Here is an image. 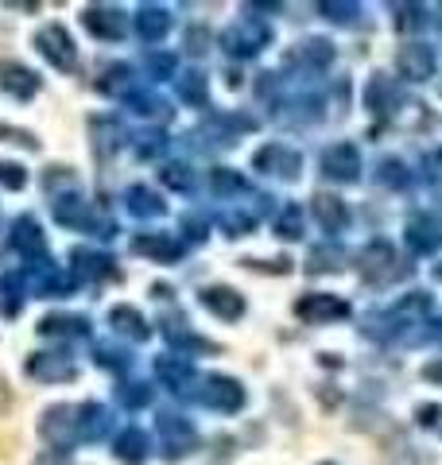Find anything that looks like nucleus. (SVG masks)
<instances>
[{
  "label": "nucleus",
  "mask_w": 442,
  "mask_h": 465,
  "mask_svg": "<svg viewBox=\"0 0 442 465\" xmlns=\"http://www.w3.org/2000/svg\"><path fill=\"white\" fill-rule=\"evenodd\" d=\"M287 63H299V66H315V70H322V66H330V63H334V47H330L326 39H303L299 47L287 54Z\"/></svg>",
  "instance_id": "34"
},
{
  "label": "nucleus",
  "mask_w": 442,
  "mask_h": 465,
  "mask_svg": "<svg viewBox=\"0 0 442 465\" xmlns=\"http://www.w3.org/2000/svg\"><path fill=\"white\" fill-rule=\"evenodd\" d=\"M43 78L32 66L16 63V58H0V94H8L12 101H32L39 94Z\"/></svg>",
  "instance_id": "12"
},
{
  "label": "nucleus",
  "mask_w": 442,
  "mask_h": 465,
  "mask_svg": "<svg viewBox=\"0 0 442 465\" xmlns=\"http://www.w3.org/2000/svg\"><path fill=\"white\" fill-rule=\"evenodd\" d=\"M311 210L318 217V225L326 229V232H342L349 225V210H346V202L337 198V194H326V191H318L311 198Z\"/></svg>",
  "instance_id": "30"
},
{
  "label": "nucleus",
  "mask_w": 442,
  "mask_h": 465,
  "mask_svg": "<svg viewBox=\"0 0 442 465\" xmlns=\"http://www.w3.org/2000/svg\"><path fill=\"white\" fill-rule=\"evenodd\" d=\"M147 454H152V439H147V430H140V427H125L113 439V458L121 465H144Z\"/></svg>",
  "instance_id": "25"
},
{
  "label": "nucleus",
  "mask_w": 442,
  "mask_h": 465,
  "mask_svg": "<svg viewBox=\"0 0 442 465\" xmlns=\"http://www.w3.org/2000/svg\"><path fill=\"white\" fill-rule=\"evenodd\" d=\"M125 206H128L132 217H140V222H156V217H164V213H167V202L159 198L152 186H140V183L125 191Z\"/></svg>",
  "instance_id": "29"
},
{
  "label": "nucleus",
  "mask_w": 442,
  "mask_h": 465,
  "mask_svg": "<svg viewBox=\"0 0 442 465\" xmlns=\"http://www.w3.org/2000/svg\"><path fill=\"white\" fill-rule=\"evenodd\" d=\"M400 272H404L400 256H396V249L388 241L365 244V252H361V280H368V283H392Z\"/></svg>",
  "instance_id": "10"
},
{
  "label": "nucleus",
  "mask_w": 442,
  "mask_h": 465,
  "mask_svg": "<svg viewBox=\"0 0 442 465\" xmlns=\"http://www.w3.org/2000/svg\"><path fill=\"white\" fill-rule=\"evenodd\" d=\"M404 237H407V249L416 256H431L442 244V229L431 213H411L407 225H404Z\"/></svg>",
  "instance_id": "19"
},
{
  "label": "nucleus",
  "mask_w": 442,
  "mask_h": 465,
  "mask_svg": "<svg viewBox=\"0 0 442 465\" xmlns=\"http://www.w3.org/2000/svg\"><path fill=\"white\" fill-rule=\"evenodd\" d=\"M322 174L334 183H353L361 174V152L353 143H330L322 152Z\"/></svg>",
  "instance_id": "17"
},
{
  "label": "nucleus",
  "mask_w": 442,
  "mask_h": 465,
  "mask_svg": "<svg viewBox=\"0 0 442 465\" xmlns=\"http://www.w3.org/2000/svg\"><path fill=\"white\" fill-rule=\"evenodd\" d=\"M318 465H334V461H318Z\"/></svg>",
  "instance_id": "59"
},
{
  "label": "nucleus",
  "mask_w": 442,
  "mask_h": 465,
  "mask_svg": "<svg viewBox=\"0 0 442 465\" xmlns=\"http://www.w3.org/2000/svg\"><path fill=\"white\" fill-rule=\"evenodd\" d=\"M113 430V411L105 403H82L78 407V439L82 442H105V434Z\"/></svg>",
  "instance_id": "22"
},
{
  "label": "nucleus",
  "mask_w": 442,
  "mask_h": 465,
  "mask_svg": "<svg viewBox=\"0 0 442 465\" xmlns=\"http://www.w3.org/2000/svg\"><path fill=\"white\" fill-rule=\"evenodd\" d=\"M132 27H136V35L144 43H159L171 32V12L164 5H140L136 16H132Z\"/></svg>",
  "instance_id": "27"
},
{
  "label": "nucleus",
  "mask_w": 442,
  "mask_h": 465,
  "mask_svg": "<svg viewBox=\"0 0 442 465\" xmlns=\"http://www.w3.org/2000/svg\"><path fill=\"white\" fill-rule=\"evenodd\" d=\"M8 241H12V252H20L24 260H43V264H47V237H43V225L32 213H24L12 222Z\"/></svg>",
  "instance_id": "13"
},
{
  "label": "nucleus",
  "mask_w": 442,
  "mask_h": 465,
  "mask_svg": "<svg viewBox=\"0 0 442 465\" xmlns=\"http://www.w3.org/2000/svg\"><path fill=\"white\" fill-rule=\"evenodd\" d=\"M167 152V136L164 133H144L136 136V155L140 159H156V155H164Z\"/></svg>",
  "instance_id": "50"
},
{
  "label": "nucleus",
  "mask_w": 442,
  "mask_h": 465,
  "mask_svg": "<svg viewBox=\"0 0 442 465\" xmlns=\"http://www.w3.org/2000/svg\"><path fill=\"white\" fill-rule=\"evenodd\" d=\"M438 415H442V407H435V403H431V407H419V423H423V427H435Z\"/></svg>",
  "instance_id": "56"
},
{
  "label": "nucleus",
  "mask_w": 442,
  "mask_h": 465,
  "mask_svg": "<svg viewBox=\"0 0 442 465\" xmlns=\"http://www.w3.org/2000/svg\"><path fill=\"white\" fill-rule=\"evenodd\" d=\"M210 191L217 198H237L248 191V183H245V174L241 171H233V167H214L210 171Z\"/></svg>",
  "instance_id": "37"
},
{
  "label": "nucleus",
  "mask_w": 442,
  "mask_h": 465,
  "mask_svg": "<svg viewBox=\"0 0 442 465\" xmlns=\"http://www.w3.org/2000/svg\"><path fill=\"white\" fill-rule=\"evenodd\" d=\"M132 16L116 5H85L82 8V27L101 43H121L128 35Z\"/></svg>",
  "instance_id": "6"
},
{
  "label": "nucleus",
  "mask_w": 442,
  "mask_h": 465,
  "mask_svg": "<svg viewBox=\"0 0 442 465\" xmlns=\"http://www.w3.org/2000/svg\"><path fill=\"white\" fill-rule=\"evenodd\" d=\"M35 51L63 74H74V66H78V47H74V35L63 24H43L35 32Z\"/></svg>",
  "instance_id": "5"
},
{
  "label": "nucleus",
  "mask_w": 442,
  "mask_h": 465,
  "mask_svg": "<svg viewBox=\"0 0 442 465\" xmlns=\"http://www.w3.org/2000/svg\"><path fill=\"white\" fill-rule=\"evenodd\" d=\"M116 403L128 407V411H140V407L152 403V384H144V381H125L121 388H116Z\"/></svg>",
  "instance_id": "39"
},
{
  "label": "nucleus",
  "mask_w": 442,
  "mask_h": 465,
  "mask_svg": "<svg viewBox=\"0 0 442 465\" xmlns=\"http://www.w3.org/2000/svg\"><path fill=\"white\" fill-rule=\"evenodd\" d=\"M435 47H427V43H407L396 54V70H400L404 82H427L435 74Z\"/></svg>",
  "instance_id": "18"
},
{
  "label": "nucleus",
  "mask_w": 442,
  "mask_h": 465,
  "mask_svg": "<svg viewBox=\"0 0 442 465\" xmlns=\"http://www.w3.org/2000/svg\"><path fill=\"white\" fill-rule=\"evenodd\" d=\"M276 237H284V241H299L303 237V206H284L276 217Z\"/></svg>",
  "instance_id": "41"
},
{
  "label": "nucleus",
  "mask_w": 442,
  "mask_h": 465,
  "mask_svg": "<svg viewBox=\"0 0 442 465\" xmlns=\"http://www.w3.org/2000/svg\"><path fill=\"white\" fill-rule=\"evenodd\" d=\"M39 338H66V341H82V338H90V330L94 322L85 314H43L39 318Z\"/></svg>",
  "instance_id": "20"
},
{
  "label": "nucleus",
  "mask_w": 442,
  "mask_h": 465,
  "mask_svg": "<svg viewBox=\"0 0 442 465\" xmlns=\"http://www.w3.org/2000/svg\"><path fill=\"white\" fill-rule=\"evenodd\" d=\"M132 252L156 260V264H179L186 249H183V241L167 237V232H136L132 237Z\"/></svg>",
  "instance_id": "16"
},
{
  "label": "nucleus",
  "mask_w": 442,
  "mask_h": 465,
  "mask_svg": "<svg viewBox=\"0 0 442 465\" xmlns=\"http://www.w3.org/2000/svg\"><path fill=\"white\" fill-rule=\"evenodd\" d=\"M0 186H5V191H24L27 186V167L12 163V159H0Z\"/></svg>",
  "instance_id": "47"
},
{
  "label": "nucleus",
  "mask_w": 442,
  "mask_h": 465,
  "mask_svg": "<svg viewBox=\"0 0 442 465\" xmlns=\"http://www.w3.org/2000/svg\"><path fill=\"white\" fill-rule=\"evenodd\" d=\"M90 136H94V155L97 159H109L128 140L116 116H94V121H90Z\"/></svg>",
  "instance_id": "28"
},
{
  "label": "nucleus",
  "mask_w": 442,
  "mask_h": 465,
  "mask_svg": "<svg viewBox=\"0 0 442 465\" xmlns=\"http://www.w3.org/2000/svg\"><path fill=\"white\" fill-rule=\"evenodd\" d=\"M136 70H132L128 63H113L101 70V78H97V94H105V97H128V94H136Z\"/></svg>",
  "instance_id": "32"
},
{
  "label": "nucleus",
  "mask_w": 442,
  "mask_h": 465,
  "mask_svg": "<svg viewBox=\"0 0 442 465\" xmlns=\"http://www.w3.org/2000/svg\"><path fill=\"white\" fill-rule=\"evenodd\" d=\"M268 43H272V27L256 16H245L221 32V51L233 54V58H256Z\"/></svg>",
  "instance_id": "2"
},
{
  "label": "nucleus",
  "mask_w": 442,
  "mask_h": 465,
  "mask_svg": "<svg viewBox=\"0 0 442 465\" xmlns=\"http://www.w3.org/2000/svg\"><path fill=\"white\" fill-rule=\"evenodd\" d=\"M156 376L175 396H183V391L195 384V365H190V357H183V353H164V357H156Z\"/></svg>",
  "instance_id": "23"
},
{
  "label": "nucleus",
  "mask_w": 442,
  "mask_h": 465,
  "mask_svg": "<svg viewBox=\"0 0 442 465\" xmlns=\"http://www.w3.org/2000/svg\"><path fill=\"white\" fill-rule=\"evenodd\" d=\"M24 299H27V272H5L0 275V314L20 318Z\"/></svg>",
  "instance_id": "31"
},
{
  "label": "nucleus",
  "mask_w": 442,
  "mask_h": 465,
  "mask_svg": "<svg viewBox=\"0 0 442 465\" xmlns=\"http://www.w3.org/2000/svg\"><path fill=\"white\" fill-rule=\"evenodd\" d=\"M70 272L74 280H90V283L116 280V260L101 249H70Z\"/></svg>",
  "instance_id": "15"
},
{
  "label": "nucleus",
  "mask_w": 442,
  "mask_h": 465,
  "mask_svg": "<svg viewBox=\"0 0 442 465\" xmlns=\"http://www.w3.org/2000/svg\"><path fill=\"white\" fill-rule=\"evenodd\" d=\"M377 179L380 183H385V186H396V191H400V186H407V179H411V174H407V167H404V159H380V163H377Z\"/></svg>",
  "instance_id": "46"
},
{
  "label": "nucleus",
  "mask_w": 442,
  "mask_h": 465,
  "mask_svg": "<svg viewBox=\"0 0 442 465\" xmlns=\"http://www.w3.org/2000/svg\"><path fill=\"white\" fill-rule=\"evenodd\" d=\"M198 302L214 318H221V322H237V318H245V295H241V291H233V287H226V283L202 287L198 291Z\"/></svg>",
  "instance_id": "14"
},
{
  "label": "nucleus",
  "mask_w": 442,
  "mask_h": 465,
  "mask_svg": "<svg viewBox=\"0 0 442 465\" xmlns=\"http://www.w3.org/2000/svg\"><path fill=\"white\" fill-rule=\"evenodd\" d=\"M32 465H74V461H70V454H58V450H43Z\"/></svg>",
  "instance_id": "55"
},
{
  "label": "nucleus",
  "mask_w": 442,
  "mask_h": 465,
  "mask_svg": "<svg viewBox=\"0 0 442 465\" xmlns=\"http://www.w3.org/2000/svg\"><path fill=\"white\" fill-rule=\"evenodd\" d=\"M396 12V27H400V32H416V27H423V12L427 8H419V5H396L392 8Z\"/></svg>",
  "instance_id": "48"
},
{
  "label": "nucleus",
  "mask_w": 442,
  "mask_h": 465,
  "mask_svg": "<svg viewBox=\"0 0 442 465\" xmlns=\"http://www.w3.org/2000/svg\"><path fill=\"white\" fill-rule=\"evenodd\" d=\"M24 372L32 376L35 384H70L78 381V365L66 353H32L24 361Z\"/></svg>",
  "instance_id": "9"
},
{
  "label": "nucleus",
  "mask_w": 442,
  "mask_h": 465,
  "mask_svg": "<svg viewBox=\"0 0 442 465\" xmlns=\"http://www.w3.org/2000/svg\"><path fill=\"white\" fill-rule=\"evenodd\" d=\"M156 430H159V442H164V458L167 461H179L198 446V430H195V423H190L186 415L164 411L156 419Z\"/></svg>",
  "instance_id": "7"
},
{
  "label": "nucleus",
  "mask_w": 442,
  "mask_h": 465,
  "mask_svg": "<svg viewBox=\"0 0 442 465\" xmlns=\"http://www.w3.org/2000/svg\"><path fill=\"white\" fill-rule=\"evenodd\" d=\"M109 326H113V333H121V338L136 341V345H144L147 338H152V326H147V318L136 307H128V302H116V307L109 311Z\"/></svg>",
  "instance_id": "26"
},
{
  "label": "nucleus",
  "mask_w": 442,
  "mask_h": 465,
  "mask_svg": "<svg viewBox=\"0 0 442 465\" xmlns=\"http://www.w3.org/2000/svg\"><path fill=\"white\" fill-rule=\"evenodd\" d=\"M43 191H47L51 198L74 194L78 191V174H74V167H66V163H51L47 171H43Z\"/></svg>",
  "instance_id": "36"
},
{
  "label": "nucleus",
  "mask_w": 442,
  "mask_h": 465,
  "mask_svg": "<svg viewBox=\"0 0 442 465\" xmlns=\"http://www.w3.org/2000/svg\"><path fill=\"white\" fill-rule=\"evenodd\" d=\"M295 314H299L306 326H326L334 318H349V302L337 295H326V291H311V295H303L295 302Z\"/></svg>",
  "instance_id": "11"
},
{
  "label": "nucleus",
  "mask_w": 442,
  "mask_h": 465,
  "mask_svg": "<svg viewBox=\"0 0 442 465\" xmlns=\"http://www.w3.org/2000/svg\"><path fill=\"white\" fill-rule=\"evenodd\" d=\"M164 338H167L171 349H179L183 357L186 353H221L217 341L202 338V333H195V330H186L183 318H167V322H164Z\"/></svg>",
  "instance_id": "21"
},
{
  "label": "nucleus",
  "mask_w": 442,
  "mask_h": 465,
  "mask_svg": "<svg viewBox=\"0 0 442 465\" xmlns=\"http://www.w3.org/2000/svg\"><path fill=\"white\" fill-rule=\"evenodd\" d=\"M210 128L217 133V143H237L241 133H253L256 121H253V116H241V113H233V116L229 113H214Z\"/></svg>",
  "instance_id": "35"
},
{
  "label": "nucleus",
  "mask_w": 442,
  "mask_h": 465,
  "mask_svg": "<svg viewBox=\"0 0 442 465\" xmlns=\"http://www.w3.org/2000/svg\"><path fill=\"white\" fill-rule=\"evenodd\" d=\"M147 78L152 82H167V78H175L179 74V58H175L171 51H147Z\"/></svg>",
  "instance_id": "40"
},
{
  "label": "nucleus",
  "mask_w": 442,
  "mask_h": 465,
  "mask_svg": "<svg viewBox=\"0 0 442 465\" xmlns=\"http://www.w3.org/2000/svg\"><path fill=\"white\" fill-rule=\"evenodd\" d=\"M318 12H322V16H326V20H334V24H353V16H357V5H342V0H337V5H334V0H326V5H318Z\"/></svg>",
  "instance_id": "52"
},
{
  "label": "nucleus",
  "mask_w": 442,
  "mask_h": 465,
  "mask_svg": "<svg viewBox=\"0 0 442 465\" xmlns=\"http://www.w3.org/2000/svg\"><path fill=\"white\" fill-rule=\"evenodd\" d=\"M128 105H132V113H140V116H156V121H167L171 116V109L159 101L156 94H144V90H136V94H128L125 97Z\"/></svg>",
  "instance_id": "43"
},
{
  "label": "nucleus",
  "mask_w": 442,
  "mask_h": 465,
  "mask_svg": "<svg viewBox=\"0 0 442 465\" xmlns=\"http://www.w3.org/2000/svg\"><path fill=\"white\" fill-rule=\"evenodd\" d=\"M94 365L105 369V372L125 376V372L132 369V357L125 353V349H116V345H97V349H94Z\"/></svg>",
  "instance_id": "38"
},
{
  "label": "nucleus",
  "mask_w": 442,
  "mask_h": 465,
  "mask_svg": "<svg viewBox=\"0 0 442 465\" xmlns=\"http://www.w3.org/2000/svg\"><path fill=\"white\" fill-rule=\"evenodd\" d=\"M35 295L39 299H66L78 291V280H74V272H63V268H55L51 260L43 268H35Z\"/></svg>",
  "instance_id": "24"
},
{
  "label": "nucleus",
  "mask_w": 442,
  "mask_h": 465,
  "mask_svg": "<svg viewBox=\"0 0 442 465\" xmlns=\"http://www.w3.org/2000/svg\"><path fill=\"white\" fill-rule=\"evenodd\" d=\"M183 237L190 244H202L206 237H210V217H202V213H186L183 217Z\"/></svg>",
  "instance_id": "49"
},
{
  "label": "nucleus",
  "mask_w": 442,
  "mask_h": 465,
  "mask_svg": "<svg viewBox=\"0 0 442 465\" xmlns=\"http://www.w3.org/2000/svg\"><path fill=\"white\" fill-rule=\"evenodd\" d=\"M253 225H256L253 210H226L221 213V229H226V237H248Z\"/></svg>",
  "instance_id": "44"
},
{
  "label": "nucleus",
  "mask_w": 442,
  "mask_h": 465,
  "mask_svg": "<svg viewBox=\"0 0 442 465\" xmlns=\"http://www.w3.org/2000/svg\"><path fill=\"white\" fill-rule=\"evenodd\" d=\"M175 90H179V101L195 109H206L210 105V78L202 74V70H186V74L175 78Z\"/></svg>",
  "instance_id": "33"
},
{
  "label": "nucleus",
  "mask_w": 442,
  "mask_h": 465,
  "mask_svg": "<svg viewBox=\"0 0 442 465\" xmlns=\"http://www.w3.org/2000/svg\"><path fill=\"white\" fill-rule=\"evenodd\" d=\"M195 400L202 407H210V411H221V415H233L245 407V388L241 381H233V376H221V372H210L198 381V391Z\"/></svg>",
  "instance_id": "4"
},
{
  "label": "nucleus",
  "mask_w": 442,
  "mask_h": 465,
  "mask_svg": "<svg viewBox=\"0 0 442 465\" xmlns=\"http://www.w3.org/2000/svg\"><path fill=\"white\" fill-rule=\"evenodd\" d=\"M39 439L47 442L58 454H66L78 442V407L74 403H51L47 411L39 415Z\"/></svg>",
  "instance_id": "3"
},
{
  "label": "nucleus",
  "mask_w": 442,
  "mask_h": 465,
  "mask_svg": "<svg viewBox=\"0 0 442 465\" xmlns=\"http://www.w3.org/2000/svg\"><path fill=\"white\" fill-rule=\"evenodd\" d=\"M0 140L20 143V148H27V152H35V148H39L35 133H27V128H12V124H0Z\"/></svg>",
  "instance_id": "53"
},
{
  "label": "nucleus",
  "mask_w": 442,
  "mask_h": 465,
  "mask_svg": "<svg viewBox=\"0 0 442 465\" xmlns=\"http://www.w3.org/2000/svg\"><path fill=\"white\" fill-rule=\"evenodd\" d=\"M8 407H12V388H8L5 381H0V415H5Z\"/></svg>",
  "instance_id": "57"
},
{
  "label": "nucleus",
  "mask_w": 442,
  "mask_h": 465,
  "mask_svg": "<svg viewBox=\"0 0 442 465\" xmlns=\"http://www.w3.org/2000/svg\"><path fill=\"white\" fill-rule=\"evenodd\" d=\"M427 376H431V381H442V365H435V369H427Z\"/></svg>",
  "instance_id": "58"
},
{
  "label": "nucleus",
  "mask_w": 442,
  "mask_h": 465,
  "mask_svg": "<svg viewBox=\"0 0 442 465\" xmlns=\"http://www.w3.org/2000/svg\"><path fill=\"white\" fill-rule=\"evenodd\" d=\"M342 268V249H337V244L330 241V244H322V249H315L311 252V260H306V272H337Z\"/></svg>",
  "instance_id": "45"
},
{
  "label": "nucleus",
  "mask_w": 442,
  "mask_h": 465,
  "mask_svg": "<svg viewBox=\"0 0 442 465\" xmlns=\"http://www.w3.org/2000/svg\"><path fill=\"white\" fill-rule=\"evenodd\" d=\"M385 97H388V78L373 74V82H368V94H365V105L373 113H385Z\"/></svg>",
  "instance_id": "51"
},
{
  "label": "nucleus",
  "mask_w": 442,
  "mask_h": 465,
  "mask_svg": "<svg viewBox=\"0 0 442 465\" xmlns=\"http://www.w3.org/2000/svg\"><path fill=\"white\" fill-rule=\"evenodd\" d=\"M51 217L63 229L90 232V237H97V241H113L116 237V222L109 217V210L97 206V202H85L78 191L51 198Z\"/></svg>",
  "instance_id": "1"
},
{
  "label": "nucleus",
  "mask_w": 442,
  "mask_h": 465,
  "mask_svg": "<svg viewBox=\"0 0 442 465\" xmlns=\"http://www.w3.org/2000/svg\"><path fill=\"white\" fill-rule=\"evenodd\" d=\"M253 167L260 174H272V179H299V171H303V155L287 148V143H264V148L253 155Z\"/></svg>",
  "instance_id": "8"
},
{
  "label": "nucleus",
  "mask_w": 442,
  "mask_h": 465,
  "mask_svg": "<svg viewBox=\"0 0 442 465\" xmlns=\"http://www.w3.org/2000/svg\"><path fill=\"white\" fill-rule=\"evenodd\" d=\"M159 179H164L167 191H179V194H190V191H195V171H190L186 163H164Z\"/></svg>",
  "instance_id": "42"
},
{
  "label": "nucleus",
  "mask_w": 442,
  "mask_h": 465,
  "mask_svg": "<svg viewBox=\"0 0 442 465\" xmlns=\"http://www.w3.org/2000/svg\"><path fill=\"white\" fill-rule=\"evenodd\" d=\"M206 47H210V32H206V27H190V32H186V51L202 54Z\"/></svg>",
  "instance_id": "54"
}]
</instances>
